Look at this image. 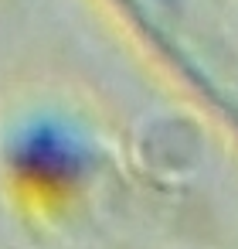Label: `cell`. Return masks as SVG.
I'll return each mask as SVG.
<instances>
[{
  "label": "cell",
  "instance_id": "6da1fadb",
  "mask_svg": "<svg viewBox=\"0 0 238 249\" xmlns=\"http://www.w3.org/2000/svg\"><path fill=\"white\" fill-rule=\"evenodd\" d=\"M221 55L231 58V65H228V72H231L235 58H238V0H221ZM235 79H238V72H235Z\"/></svg>",
  "mask_w": 238,
  "mask_h": 249
}]
</instances>
